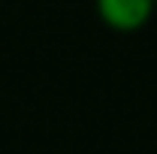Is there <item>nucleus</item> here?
<instances>
[{
  "mask_svg": "<svg viewBox=\"0 0 157 154\" xmlns=\"http://www.w3.org/2000/svg\"><path fill=\"white\" fill-rule=\"evenodd\" d=\"M94 6H97L100 21L115 33L142 30L157 9L154 0H94Z\"/></svg>",
  "mask_w": 157,
  "mask_h": 154,
  "instance_id": "1",
  "label": "nucleus"
},
{
  "mask_svg": "<svg viewBox=\"0 0 157 154\" xmlns=\"http://www.w3.org/2000/svg\"><path fill=\"white\" fill-rule=\"evenodd\" d=\"M154 3H157V0H154Z\"/></svg>",
  "mask_w": 157,
  "mask_h": 154,
  "instance_id": "2",
  "label": "nucleus"
}]
</instances>
